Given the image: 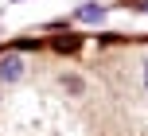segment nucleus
<instances>
[{
    "label": "nucleus",
    "mask_w": 148,
    "mask_h": 136,
    "mask_svg": "<svg viewBox=\"0 0 148 136\" xmlns=\"http://www.w3.org/2000/svg\"><path fill=\"white\" fill-rule=\"evenodd\" d=\"M101 8H94V4H90V8H82V12H78V20H101Z\"/></svg>",
    "instance_id": "obj_2"
},
{
    "label": "nucleus",
    "mask_w": 148,
    "mask_h": 136,
    "mask_svg": "<svg viewBox=\"0 0 148 136\" xmlns=\"http://www.w3.org/2000/svg\"><path fill=\"white\" fill-rule=\"evenodd\" d=\"M144 86H148V66H144Z\"/></svg>",
    "instance_id": "obj_3"
},
{
    "label": "nucleus",
    "mask_w": 148,
    "mask_h": 136,
    "mask_svg": "<svg viewBox=\"0 0 148 136\" xmlns=\"http://www.w3.org/2000/svg\"><path fill=\"white\" fill-rule=\"evenodd\" d=\"M0 74L4 78H20V58H8L4 66H0Z\"/></svg>",
    "instance_id": "obj_1"
}]
</instances>
